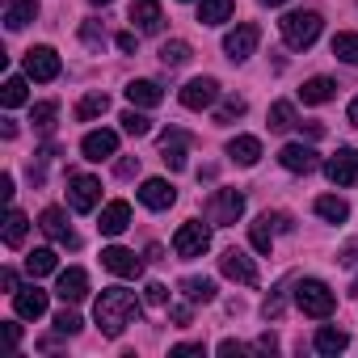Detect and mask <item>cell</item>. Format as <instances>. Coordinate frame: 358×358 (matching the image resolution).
<instances>
[{
    "instance_id": "obj_14",
    "label": "cell",
    "mask_w": 358,
    "mask_h": 358,
    "mask_svg": "<svg viewBox=\"0 0 358 358\" xmlns=\"http://www.w3.org/2000/svg\"><path fill=\"white\" fill-rule=\"evenodd\" d=\"M220 270H224V278H232V282H241V287H257V266H253L241 249H228V253L220 257Z\"/></svg>"
},
{
    "instance_id": "obj_50",
    "label": "cell",
    "mask_w": 358,
    "mask_h": 358,
    "mask_svg": "<svg viewBox=\"0 0 358 358\" xmlns=\"http://www.w3.org/2000/svg\"><path fill=\"white\" fill-rule=\"evenodd\" d=\"M169 316H173V320H177V324H190V308H173V312H169Z\"/></svg>"
},
{
    "instance_id": "obj_49",
    "label": "cell",
    "mask_w": 358,
    "mask_h": 358,
    "mask_svg": "<svg viewBox=\"0 0 358 358\" xmlns=\"http://www.w3.org/2000/svg\"><path fill=\"white\" fill-rule=\"evenodd\" d=\"M0 194H5V199H13V173H5V177H0Z\"/></svg>"
},
{
    "instance_id": "obj_54",
    "label": "cell",
    "mask_w": 358,
    "mask_h": 358,
    "mask_svg": "<svg viewBox=\"0 0 358 358\" xmlns=\"http://www.w3.org/2000/svg\"><path fill=\"white\" fill-rule=\"evenodd\" d=\"M93 5H110V0H93Z\"/></svg>"
},
{
    "instance_id": "obj_32",
    "label": "cell",
    "mask_w": 358,
    "mask_h": 358,
    "mask_svg": "<svg viewBox=\"0 0 358 358\" xmlns=\"http://www.w3.org/2000/svg\"><path fill=\"white\" fill-rule=\"evenodd\" d=\"M26 232H30V220L13 207V211H9V220H5V245H9V249H22Z\"/></svg>"
},
{
    "instance_id": "obj_2",
    "label": "cell",
    "mask_w": 358,
    "mask_h": 358,
    "mask_svg": "<svg viewBox=\"0 0 358 358\" xmlns=\"http://www.w3.org/2000/svg\"><path fill=\"white\" fill-rule=\"evenodd\" d=\"M320 13H312V9H303V13H287L282 22H278V30H282V43L291 47V51H308L316 38H320Z\"/></svg>"
},
{
    "instance_id": "obj_21",
    "label": "cell",
    "mask_w": 358,
    "mask_h": 358,
    "mask_svg": "<svg viewBox=\"0 0 358 358\" xmlns=\"http://www.w3.org/2000/svg\"><path fill=\"white\" fill-rule=\"evenodd\" d=\"M13 308H17V316L38 320V316L47 312V291H38L34 282H30V287H17V291H13Z\"/></svg>"
},
{
    "instance_id": "obj_39",
    "label": "cell",
    "mask_w": 358,
    "mask_h": 358,
    "mask_svg": "<svg viewBox=\"0 0 358 358\" xmlns=\"http://www.w3.org/2000/svg\"><path fill=\"white\" fill-rule=\"evenodd\" d=\"M249 110V101L245 97H224V106L215 110V122H232V118H241Z\"/></svg>"
},
{
    "instance_id": "obj_44",
    "label": "cell",
    "mask_w": 358,
    "mask_h": 358,
    "mask_svg": "<svg viewBox=\"0 0 358 358\" xmlns=\"http://www.w3.org/2000/svg\"><path fill=\"white\" fill-rule=\"evenodd\" d=\"M114 173H118V177H135V173H139V156H122V160L114 164Z\"/></svg>"
},
{
    "instance_id": "obj_51",
    "label": "cell",
    "mask_w": 358,
    "mask_h": 358,
    "mask_svg": "<svg viewBox=\"0 0 358 358\" xmlns=\"http://www.w3.org/2000/svg\"><path fill=\"white\" fill-rule=\"evenodd\" d=\"M118 51H135V34H118Z\"/></svg>"
},
{
    "instance_id": "obj_25",
    "label": "cell",
    "mask_w": 358,
    "mask_h": 358,
    "mask_svg": "<svg viewBox=\"0 0 358 358\" xmlns=\"http://www.w3.org/2000/svg\"><path fill=\"white\" fill-rule=\"evenodd\" d=\"M228 156H232L236 164H245V169H249V164H257V160H262V139H257V135H236V139L228 143Z\"/></svg>"
},
{
    "instance_id": "obj_15",
    "label": "cell",
    "mask_w": 358,
    "mask_h": 358,
    "mask_svg": "<svg viewBox=\"0 0 358 358\" xmlns=\"http://www.w3.org/2000/svg\"><path fill=\"white\" fill-rule=\"evenodd\" d=\"M139 203L152 207V211H169V207L177 203V190L164 182V177H148V182L139 186Z\"/></svg>"
},
{
    "instance_id": "obj_36",
    "label": "cell",
    "mask_w": 358,
    "mask_h": 358,
    "mask_svg": "<svg viewBox=\"0 0 358 358\" xmlns=\"http://www.w3.org/2000/svg\"><path fill=\"white\" fill-rule=\"evenodd\" d=\"M295 127V106L291 101H274L270 106V131H291Z\"/></svg>"
},
{
    "instance_id": "obj_38",
    "label": "cell",
    "mask_w": 358,
    "mask_h": 358,
    "mask_svg": "<svg viewBox=\"0 0 358 358\" xmlns=\"http://www.w3.org/2000/svg\"><path fill=\"white\" fill-rule=\"evenodd\" d=\"M118 122H122V131H127L131 139H139V135H148V131H152V118H148V114H139V110H127Z\"/></svg>"
},
{
    "instance_id": "obj_5",
    "label": "cell",
    "mask_w": 358,
    "mask_h": 358,
    "mask_svg": "<svg viewBox=\"0 0 358 358\" xmlns=\"http://www.w3.org/2000/svg\"><path fill=\"white\" fill-rule=\"evenodd\" d=\"M245 215V194L241 190H215L211 199H207V220L215 224V228H228V224H236Z\"/></svg>"
},
{
    "instance_id": "obj_17",
    "label": "cell",
    "mask_w": 358,
    "mask_h": 358,
    "mask_svg": "<svg viewBox=\"0 0 358 358\" xmlns=\"http://www.w3.org/2000/svg\"><path fill=\"white\" fill-rule=\"evenodd\" d=\"M278 160H282V169H291V173H312V169H320V156H316V148H308V143H287V148L278 152Z\"/></svg>"
},
{
    "instance_id": "obj_28",
    "label": "cell",
    "mask_w": 358,
    "mask_h": 358,
    "mask_svg": "<svg viewBox=\"0 0 358 358\" xmlns=\"http://www.w3.org/2000/svg\"><path fill=\"white\" fill-rule=\"evenodd\" d=\"M182 295H186L190 303H211V299H215V282L190 274V278H182Z\"/></svg>"
},
{
    "instance_id": "obj_7",
    "label": "cell",
    "mask_w": 358,
    "mask_h": 358,
    "mask_svg": "<svg viewBox=\"0 0 358 358\" xmlns=\"http://www.w3.org/2000/svg\"><path fill=\"white\" fill-rule=\"evenodd\" d=\"M324 173L333 186H358V148H337V156L324 160Z\"/></svg>"
},
{
    "instance_id": "obj_31",
    "label": "cell",
    "mask_w": 358,
    "mask_h": 358,
    "mask_svg": "<svg viewBox=\"0 0 358 358\" xmlns=\"http://www.w3.org/2000/svg\"><path fill=\"white\" fill-rule=\"evenodd\" d=\"M316 215H320V220H329V224H345V220H350V207H345V199L320 194V199H316Z\"/></svg>"
},
{
    "instance_id": "obj_34",
    "label": "cell",
    "mask_w": 358,
    "mask_h": 358,
    "mask_svg": "<svg viewBox=\"0 0 358 358\" xmlns=\"http://www.w3.org/2000/svg\"><path fill=\"white\" fill-rule=\"evenodd\" d=\"M186 59H190V43H182V38H173V43L160 47V64L164 68H182Z\"/></svg>"
},
{
    "instance_id": "obj_26",
    "label": "cell",
    "mask_w": 358,
    "mask_h": 358,
    "mask_svg": "<svg viewBox=\"0 0 358 358\" xmlns=\"http://www.w3.org/2000/svg\"><path fill=\"white\" fill-rule=\"evenodd\" d=\"M34 17H38V5H34V0H13V5L5 9V26H9V30H26Z\"/></svg>"
},
{
    "instance_id": "obj_40",
    "label": "cell",
    "mask_w": 358,
    "mask_h": 358,
    "mask_svg": "<svg viewBox=\"0 0 358 358\" xmlns=\"http://www.w3.org/2000/svg\"><path fill=\"white\" fill-rule=\"evenodd\" d=\"M55 114H59L55 101H38V106H34V127H38V131H51V127H55Z\"/></svg>"
},
{
    "instance_id": "obj_33",
    "label": "cell",
    "mask_w": 358,
    "mask_h": 358,
    "mask_svg": "<svg viewBox=\"0 0 358 358\" xmlns=\"http://www.w3.org/2000/svg\"><path fill=\"white\" fill-rule=\"evenodd\" d=\"M26 97H30V89H26V76H9V80H5V93H0L5 110H17V106H26Z\"/></svg>"
},
{
    "instance_id": "obj_46",
    "label": "cell",
    "mask_w": 358,
    "mask_h": 358,
    "mask_svg": "<svg viewBox=\"0 0 358 358\" xmlns=\"http://www.w3.org/2000/svg\"><path fill=\"white\" fill-rule=\"evenodd\" d=\"M173 354H203V341H182V345H173Z\"/></svg>"
},
{
    "instance_id": "obj_11",
    "label": "cell",
    "mask_w": 358,
    "mask_h": 358,
    "mask_svg": "<svg viewBox=\"0 0 358 358\" xmlns=\"http://www.w3.org/2000/svg\"><path fill=\"white\" fill-rule=\"evenodd\" d=\"M101 266H106L110 274H118V278H139V274H143V262H139L131 249H122V245L101 249Z\"/></svg>"
},
{
    "instance_id": "obj_12",
    "label": "cell",
    "mask_w": 358,
    "mask_h": 358,
    "mask_svg": "<svg viewBox=\"0 0 358 358\" xmlns=\"http://www.w3.org/2000/svg\"><path fill=\"white\" fill-rule=\"evenodd\" d=\"M186 152H190V135L186 131H177V127H169L164 135H160V160L177 173V169H186Z\"/></svg>"
},
{
    "instance_id": "obj_19",
    "label": "cell",
    "mask_w": 358,
    "mask_h": 358,
    "mask_svg": "<svg viewBox=\"0 0 358 358\" xmlns=\"http://www.w3.org/2000/svg\"><path fill=\"white\" fill-rule=\"evenodd\" d=\"M80 152H85V160H110L118 152V135L114 131H89L80 139Z\"/></svg>"
},
{
    "instance_id": "obj_43",
    "label": "cell",
    "mask_w": 358,
    "mask_h": 358,
    "mask_svg": "<svg viewBox=\"0 0 358 358\" xmlns=\"http://www.w3.org/2000/svg\"><path fill=\"white\" fill-rule=\"evenodd\" d=\"M143 299H148V303H169V287H164V282H148Z\"/></svg>"
},
{
    "instance_id": "obj_24",
    "label": "cell",
    "mask_w": 358,
    "mask_h": 358,
    "mask_svg": "<svg viewBox=\"0 0 358 358\" xmlns=\"http://www.w3.org/2000/svg\"><path fill=\"white\" fill-rule=\"evenodd\" d=\"M299 97H303V106H324V101L337 97V85H333L329 76H312V80H303Z\"/></svg>"
},
{
    "instance_id": "obj_1",
    "label": "cell",
    "mask_w": 358,
    "mask_h": 358,
    "mask_svg": "<svg viewBox=\"0 0 358 358\" xmlns=\"http://www.w3.org/2000/svg\"><path fill=\"white\" fill-rule=\"evenodd\" d=\"M93 320H97V329H101L106 337H122L127 324L139 320V299H135V291H122V287L101 291L97 303H93Z\"/></svg>"
},
{
    "instance_id": "obj_18",
    "label": "cell",
    "mask_w": 358,
    "mask_h": 358,
    "mask_svg": "<svg viewBox=\"0 0 358 358\" xmlns=\"http://www.w3.org/2000/svg\"><path fill=\"white\" fill-rule=\"evenodd\" d=\"M55 295H59L64 303H80V299L89 295V274H85L80 266L64 270V274H59V282H55Z\"/></svg>"
},
{
    "instance_id": "obj_22",
    "label": "cell",
    "mask_w": 358,
    "mask_h": 358,
    "mask_svg": "<svg viewBox=\"0 0 358 358\" xmlns=\"http://www.w3.org/2000/svg\"><path fill=\"white\" fill-rule=\"evenodd\" d=\"M131 22H135L143 34H160V30H164L160 0H135V5H131Z\"/></svg>"
},
{
    "instance_id": "obj_27",
    "label": "cell",
    "mask_w": 358,
    "mask_h": 358,
    "mask_svg": "<svg viewBox=\"0 0 358 358\" xmlns=\"http://www.w3.org/2000/svg\"><path fill=\"white\" fill-rule=\"evenodd\" d=\"M232 17V0H199V22L203 26H224Z\"/></svg>"
},
{
    "instance_id": "obj_30",
    "label": "cell",
    "mask_w": 358,
    "mask_h": 358,
    "mask_svg": "<svg viewBox=\"0 0 358 358\" xmlns=\"http://www.w3.org/2000/svg\"><path fill=\"white\" fill-rule=\"evenodd\" d=\"M106 110H110V97H106V93H85L80 106H76V122H93V118H101Z\"/></svg>"
},
{
    "instance_id": "obj_16",
    "label": "cell",
    "mask_w": 358,
    "mask_h": 358,
    "mask_svg": "<svg viewBox=\"0 0 358 358\" xmlns=\"http://www.w3.org/2000/svg\"><path fill=\"white\" fill-rule=\"evenodd\" d=\"M38 228H43V232H47L55 245H68V249H76V245H80V241L72 236V228H68V215H64L59 207H47V211L38 215Z\"/></svg>"
},
{
    "instance_id": "obj_29",
    "label": "cell",
    "mask_w": 358,
    "mask_h": 358,
    "mask_svg": "<svg viewBox=\"0 0 358 358\" xmlns=\"http://www.w3.org/2000/svg\"><path fill=\"white\" fill-rule=\"evenodd\" d=\"M312 345H316V354H341L345 345H350V337L341 333V329H316V337H312Z\"/></svg>"
},
{
    "instance_id": "obj_35",
    "label": "cell",
    "mask_w": 358,
    "mask_h": 358,
    "mask_svg": "<svg viewBox=\"0 0 358 358\" xmlns=\"http://www.w3.org/2000/svg\"><path fill=\"white\" fill-rule=\"evenodd\" d=\"M333 55L350 68H358V34H337L333 38Z\"/></svg>"
},
{
    "instance_id": "obj_47",
    "label": "cell",
    "mask_w": 358,
    "mask_h": 358,
    "mask_svg": "<svg viewBox=\"0 0 358 358\" xmlns=\"http://www.w3.org/2000/svg\"><path fill=\"white\" fill-rule=\"evenodd\" d=\"M0 282H5V291H9V295H13V291H17V287H22V282H17V274H13V270H5V274H0Z\"/></svg>"
},
{
    "instance_id": "obj_3",
    "label": "cell",
    "mask_w": 358,
    "mask_h": 358,
    "mask_svg": "<svg viewBox=\"0 0 358 358\" xmlns=\"http://www.w3.org/2000/svg\"><path fill=\"white\" fill-rule=\"evenodd\" d=\"M295 308L303 312V316H316V320H324V316H333V308H337V295L320 282V278H299L295 282Z\"/></svg>"
},
{
    "instance_id": "obj_20",
    "label": "cell",
    "mask_w": 358,
    "mask_h": 358,
    "mask_svg": "<svg viewBox=\"0 0 358 358\" xmlns=\"http://www.w3.org/2000/svg\"><path fill=\"white\" fill-rule=\"evenodd\" d=\"M97 228H101V236H122V232L131 228V203H122V199H118V203H106Z\"/></svg>"
},
{
    "instance_id": "obj_13",
    "label": "cell",
    "mask_w": 358,
    "mask_h": 358,
    "mask_svg": "<svg viewBox=\"0 0 358 358\" xmlns=\"http://www.w3.org/2000/svg\"><path fill=\"white\" fill-rule=\"evenodd\" d=\"M26 76L30 80H55L59 76V55L51 47H30L26 51Z\"/></svg>"
},
{
    "instance_id": "obj_42",
    "label": "cell",
    "mask_w": 358,
    "mask_h": 358,
    "mask_svg": "<svg viewBox=\"0 0 358 358\" xmlns=\"http://www.w3.org/2000/svg\"><path fill=\"white\" fill-rule=\"evenodd\" d=\"M80 38H85L89 47H101V43H106V34H101V26H97V22H85V30H80Z\"/></svg>"
},
{
    "instance_id": "obj_9",
    "label": "cell",
    "mask_w": 358,
    "mask_h": 358,
    "mask_svg": "<svg viewBox=\"0 0 358 358\" xmlns=\"http://www.w3.org/2000/svg\"><path fill=\"white\" fill-rule=\"evenodd\" d=\"M215 97H220L215 76H194L190 85H182V106L186 110H207V106H215Z\"/></svg>"
},
{
    "instance_id": "obj_53",
    "label": "cell",
    "mask_w": 358,
    "mask_h": 358,
    "mask_svg": "<svg viewBox=\"0 0 358 358\" xmlns=\"http://www.w3.org/2000/svg\"><path fill=\"white\" fill-rule=\"evenodd\" d=\"M262 5H270V9H278V5H287V0H262Z\"/></svg>"
},
{
    "instance_id": "obj_8",
    "label": "cell",
    "mask_w": 358,
    "mask_h": 358,
    "mask_svg": "<svg viewBox=\"0 0 358 358\" xmlns=\"http://www.w3.org/2000/svg\"><path fill=\"white\" fill-rule=\"evenodd\" d=\"M257 43H262V30H257L253 22H245V26H236V30L224 38V55H228L232 64H245V59L257 51Z\"/></svg>"
},
{
    "instance_id": "obj_52",
    "label": "cell",
    "mask_w": 358,
    "mask_h": 358,
    "mask_svg": "<svg viewBox=\"0 0 358 358\" xmlns=\"http://www.w3.org/2000/svg\"><path fill=\"white\" fill-rule=\"evenodd\" d=\"M350 122H354V127H358V97H354V101H350Z\"/></svg>"
},
{
    "instance_id": "obj_48",
    "label": "cell",
    "mask_w": 358,
    "mask_h": 358,
    "mask_svg": "<svg viewBox=\"0 0 358 358\" xmlns=\"http://www.w3.org/2000/svg\"><path fill=\"white\" fill-rule=\"evenodd\" d=\"M341 262H345V266H358V245H345V249H341Z\"/></svg>"
},
{
    "instance_id": "obj_10",
    "label": "cell",
    "mask_w": 358,
    "mask_h": 358,
    "mask_svg": "<svg viewBox=\"0 0 358 358\" xmlns=\"http://www.w3.org/2000/svg\"><path fill=\"white\" fill-rule=\"evenodd\" d=\"M287 228H291V220H287V215H270V211H266L257 224H249V241H253V249H257V253H270V249H274V236H278V232H287Z\"/></svg>"
},
{
    "instance_id": "obj_23",
    "label": "cell",
    "mask_w": 358,
    "mask_h": 358,
    "mask_svg": "<svg viewBox=\"0 0 358 358\" xmlns=\"http://www.w3.org/2000/svg\"><path fill=\"white\" fill-rule=\"evenodd\" d=\"M127 101H131V106H139V110H152V106H160V101H164V93H160V85H156V80H131V85H127Z\"/></svg>"
},
{
    "instance_id": "obj_45",
    "label": "cell",
    "mask_w": 358,
    "mask_h": 358,
    "mask_svg": "<svg viewBox=\"0 0 358 358\" xmlns=\"http://www.w3.org/2000/svg\"><path fill=\"white\" fill-rule=\"evenodd\" d=\"M245 350H257V345H245V341H220V354L232 358V354H245Z\"/></svg>"
},
{
    "instance_id": "obj_6",
    "label": "cell",
    "mask_w": 358,
    "mask_h": 358,
    "mask_svg": "<svg viewBox=\"0 0 358 358\" xmlns=\"http://www.w3.org/2000/svg\"><path fill=\"white\" fill-rule=\"evenodd\" d=\"M101 203V182L97 177H89V173H76V177H68V207L72 211H93Z\"/></svg>"
},
{
    "instance_id": "obj_41",
    "label": "cell",
    "mask_w": 358,
    "mask_h": 358,
    "mask_svg": "<svg viewBox=\"0 0 358 358\" xmlns=\"http://www.w3.org/2000/svg\"><path fill=\"white\" fill-rule=\"evenodd\" d=\"M55 329H59V333H64V337H68V333H76V329H80V316H76V312H72V308H64V312H59V316H55Z\"/></svg>"
},
{
    "instance_id": "obj_37",
    "label": "cell",
    "mask_w": 358,
    "mask_h": 358,
    "mask_svg": "<svg viewBox=\"0 0 358 358\" xmlns=\"http://www.w3.org/2000/svg\"><path fill=\"white\" fill-rule=\"evenodd\" d=\"M26 270H30L34 278L51 274V270H55V249H34V253L26 257Z\"/></svg>"
},
{
    "instance_id": "obj_4",
    "label": "cell",
    "mask_w": 358,
    "mask_h": 358,
    "mask_svg": "<svg viewBox=\"0 0 358 358\" xmlns=\"http://www.w3.org/2000/svg\"><path fill=\"white\" fill-rule=\"evenodd\" d=\"M211 249V228L207 224H199V220H190V224H182L177 228V236H173V253L177 257H203Z\"/></svg>"
}]
</instances>
